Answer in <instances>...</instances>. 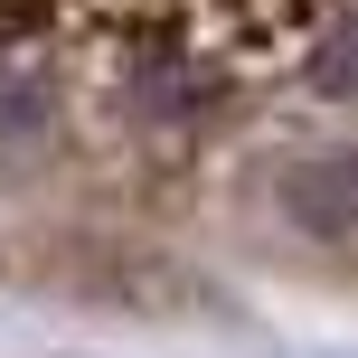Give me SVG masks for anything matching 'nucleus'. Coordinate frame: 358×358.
<instances>
[{
	"instance_id": "1",
	"label": "nucleus",
	"mask_w": 358,
	"mask_h": 358,
	"mask_svg": "<svg viewBox=\"0 0 358 358\" xmlns=\"http://www.w3.org/2000/svg\"><path fill=\"white\" fill-rule=\"evenodd\" d=\"M264 189H273V208H283V227L321 236V245H358V142L283 151Z\"/></svg>"
},
{
	"instance_id": "2",
	"label": "nucleus",
	"mask_w": 358,
	"mask_h": 358,
	"mask_svg": "<svg viewBox=\"0 0 358 358\" xmlns=\"http://www.w3.org/2000/svg\"><path fill=\"white\" fill-rule=\"evenodd\" d=\"M311 85H321V94H358V19H340V29L321 38V57H311Z\"/></svg>"
},
{
	"instance_id": "3",
	"label": "nucleus",
	"mask_w": 358,
	"mask_h": 358,
	"mask_svg": "<svg viewBox=\"0 0 358 358\" xmlns=\"http://www.w3.org/2000/svg\"><path fill=\"white\" fill-rule=\"evenodd\" d=\"M48 123V104H38L29 85H0V142H10V132H38Z\"/></svg>"
}]
</instances>
